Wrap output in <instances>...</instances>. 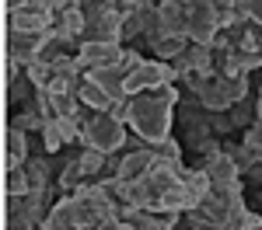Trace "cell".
<instances>
[{
    "label": "cell",
    "mask_w": 262,
    "mask_h": 230,
    "mask_svg": "<svg viewBox=\"0 0 262 230\" xmlns=\"http://www.w3.org/2000/svg\"><path fill=\"white\" fill-rule=\"evenodd\" d=\"M25 77L35 84V87H53V81H56V66H53V63L35 60L28 70H25Z\"/></svg>",
    "instance_id": "23"
},
{
    "label": "cell",
    "mask_w": 262,
    "mask_h": 230,
    "mask_svg": "<svg viewBox=\"0 0 262 230\" xmlns=\"http://www.w3.org/2000/svg\"><path fill=\"white\" fill-rule=\"evenodd\" d=\"M95 230H133L129 223H122V220H108V223H98Z\"/></svg>",
    "instance_id": "32"
},
{
    "label": "cell",
    "mask_w": 262,
    "mask_h": 230,
    "mask_svg": "<svg viewBox=\"0 0 262 230\" xmlns=\"http://www.w3.org/2000/svg\"><path fill=\"white\" fill-rule=\"evenodd\" d=\"M11 125H18V129H25V133H28V129H46V119H42V112L39 108H32V105H21V115H14V119H11Z\"/></svg>",
    "instance_id": "24"
},
{
    "label": "cell",
    "mask_w": 262,
    "mask_h": 230,
    "mask_svg": "<svg viewBox=\"0 0 262 230\" xmlns=\"http://www.w3.org/2000/svg\"><path fill=\"white\" fill-rule=\"evenodd\" d=\"M122 53L126 49H122L119 42H84V45H77V60H81L84 73L105 70V66H119Z\"/></svg>",
    "instance_id": "9"
},
{
    "label": "cell",
    "mask_w": 262,
    "mask_h": 230,
    "mask_svg": "<svg viewBox=\"0 0 262 230\" xmlns=\"http://www.w3.org/2000/svg\"><path fill=\"white\" fill-rule=\"evenodd\" d=\"M200 101L203 108H210V112H227L231 108V94H227V81H224L221 73H213V77H206V84H203L200 91Z\"/></svg>",
    "instance_id": "14"
},
{
    "label": "cell",
    "mask_w": 262,
    "mask_h": 230,
    "mask_svg": "<svg viewBox=\"0 0 262 230\" xmlns=\"http://www.w3.org/2000/svg\"><path fill=\"white\" fill-rule=\"evenodd\" d=\"M179 77L175 73V66L164 60H143L133 73H126V94L133 98V94H150V91H158L161 84H171Z\"/></svg>",
    "instance_id": "4"
},
{
    "label": "cell",
    "mask_w": 262,
    "mask_h": 230,
    "mask_svg": "<svg viewBox=\"0 0 262 230\" xmlns=\"http://www.w3.org/2000/svg\"><path fill=\"white\" fill-rule=\"evenodd\" d=\"M21 4H28V0H7V7L14 11V7H21Z\"/></svg>",
    "instance_id": "34"
},
{
    "label": "cell",
    "mask_w": 262,
    "mask_h": 230,
    "mask_svg": "<svg viewBox=\"0 0 262 230\" xmlns=\"http://www.w3.org/2000/svg\"><path fill=\"white\" fill-rule=\"evenodd\" d=\"M49 7H53V18H63V14L77 11V7H84V4L81 0H49Z\"/></svg>",
    "instance_id": "28"
},
{
    "label": "cell",
    "mask_w": 262,
    "mask_h": 230,
    "mask_svg": "<svg viewBox=\"0 0 262 230\" xmlns=\"http://www.w3.org/2000/svg\"><path fill=\"white\" fill-rule=\"evenodd\" d=\"M126 125L133 136L147 146H158L161 140L171 136V105H164L154 94H133L129 98V119Z\"/></svg>",
    "instance_id": "1"
},
{
    "label": "cell",
    "mask_w": 262,
    "mask_h": 230,
    "mask_svg": "<svg viewBox=\"0 0 262 230\" xmlns=\"http://www.w3.org/2000/svg\"><path fill=\"white\" fill-rule=\"evenodd\" d=\"M140 63H143V56L137 53V49H126V53H122V63H119V66L126 70V73H133V70H137Z\"/></svg>",
    "instance_id": "29"
},
{
    "label": "cell",
    "mask_w": 262,
    "mask_h": 230,
    "mask_svg": "<svg viewBox=\"0 0 262 230\" xmlns=\"http://www.w3.org/2000/svg\"><path fill=\"white\" fill-rule=\"evenodd\" d=\"M150 45H154V53H158V60H179L182 53L192 45V42L185 39V35H171V32H158L154 39H150Z\"/></svg>",
    "instance_id": "17"
},
{
    "label": "cell",
    "mask_w": 262,
    "mask_h": 230,
    "mask_svg": "<svg viewBox=\"0 0 262 230\" xmlns=\"http://www.w3.org/2000/svg\"><path fill=\"white\" fill-rule=\"evenodd\" d=\"M154 161H158V150L154 146H133L126 157L119 161V182H126V185H137V182H143L147 174H150V167H154Z\"/></svg>",
    "instance_id": "10"
},
{
    "label": "cell",
    "mask_w": 262,
    "mask_h": 230,
    "mask_svg": "<svg viewBox=\"0 0 262 230\" xmlns=\"http://www.w3.org/2000/svg\"><path fill=\"white\" fill-rule=\"evenodd\" d=\"M252 53H255V60L262 63V35H259V42H255V49H252Z\"/></svg>",
    "instance_id": "33"
},
{
    "label": "cell",
    "mask_w": 262,
    "mask_h": 230,
    "mask_svg": "<svg viewBox=\"0 0 262 230\" xmlns=\"http://www.w3.org/2000/svg\"><path fill=\"white\" fill-rule=\"evenodd\" d=\"M42 140H46V150L49 154H56L63 143H67V136H63V129H60V122H46V129H42Z\"/></svg>",
    "instance_id": "25"
},
{
    "label": "cell",
    "mask_w": 262,
    "mask_h": 230,
    "mask_svg": "<svg viewBox=\"0 0 262 230\" xmlns=\"http://www.w3.org/2000/svg\"><path fill=\"white\" fill-rule=\"evenodd\" d=\"M95 227H98V216L77 195L56 199L53 209L46 213V220H42V230H95Z\"/></svg>",
    "instance_id": "3"
},
{
    "label": "cell",
    "mask_w": 262,
    "mask_h": 230,
    "mask_svg": "<svg viewBox=\"0 0 262 230\" xmlns=\"http://www.w3.org/2000/svg\"><path fill=\"white\" fill-rule=\"evenodd\" d=\"M53 21V7L46 0H28L11 11V32H49Z\"/></svg>",
    "instance_id": "8"
},
{
    "label": "cell",
    "mask_w": 262,
    "mask_h": 230,
    "mask_svg": "<svg viewBox=\"0 0 262 230\" xmlns=\"http://www.w3.org/2000/svg\"><path fill=\"white\" fill-rule=\"evenodd\" d=\"M126 129H129V125L122 122V119L108 115V112H95V115L88 119V125H84L81 143L91 146V150H101V154H116L119 146L129 143Z\"/></svg>",
    "instance_id": "2"
},
{
    "label": "cell",
    "mask_w": 262,
    "mask_h": 230,
    "mask_svg": "<svg viewBox=\"0 0 262 230\" xmlns=\"http://www.w3.org/2000/svg\"><path fill=\"white\" fill-rule=\"evenodd\" d=\"M189 14H192V0H161L158 4L161 32H171V35H185L189 32Z\"/></svg>",
    "instance_id": "13"
},
{
    "label": "cell",
    "mask_w": 262,
    "mask_h": 230,
    "mask_svg": "<svg viewBox=\"0 0 262 230\" xmlns=\"http://www.w3.org/2000/svg\"><path fill=\"white\" fill-rule=\"evenodd\" d=\"M39 230H42V227H39Z\"/></svg>",
    "instance_id": "36"
},
{
    "label": "cell",
    "mask_w": 262,
    "mask_h": 230,
    "mask_svg": "<svg viewBox=\"0 0 262 230\" xmlns=\"http://www.w3.org/2000/svg\"><path fill=\"white\" fill-rule=\"evenodd\" d=\"M7 161L11 164H25L28 161V133L18 125H7Z\"/></svg>",
    "instance_id": "19"
},
{
    "label": "cell",
    "mask_w": 262,
    "mask_h": 230,
    "mask_svg": "<svg viewBox=\"0 0 262 230\" xmlns=\"http://www.w3.org/2000/svg\"><path fill=\"white\" fill-rule=\"evenodd\" d=\"M25 171H28V185L32 192H49V164L35 157V161H25Z\"/></svg>",
    "instance_id": "22"
},
{
    "label": "cell",
    "mask_w": 262,
    "mask_h": 230,
    "mask_svg": "<svg viewBox=\"0 0 262 230\" xmlns=\"http://www.w3.org/2000/svg\"><path fill=\"white\" fill-rule=\"evenodd\" d=\"M4 192H7V199H18V195H28V192H32L25 164H11V161H7V171H4Z\"/></svg>",
    "instance_id": "18"
},
{
    "label": "cell",
    "mask_w": 262,
    "mask_h": 230,
    "mask_svg": "<svg viewBox=\"0 0 262 230\" xmlns=\"http://www.w3.org/2000/svg\"><path fill=\"white\" fill-rule=\"evenodd\" d=\"M77 164L84 167V174H88V178H101V174H105V164H108V154L84 146L81 154H77Z\"/></svg>",
    "instance_id": "20"
},
{
    "label": "cell",
    "mask_w": 262,
    "mask_h": 230,
    "mask_svg": "<svg viewBox=\"0 0 262 230\" xmlns=\"http://www.w3.org/2000/svg\"><path fill=\"white\" fill-rule=\"evenodd\" d=\"M245 230H262V216L259 213H245Z\"/></svg>",
    "instance_id": "31"
},
{
    "label": "cell",
    "mask_w": 262,
    "mask_h": 230,
    "mask_svg": "<svg viewBox=\"0 0 262 230\" xmlns=\"http://www.w3.org/2000/svg\"><path fill=\"white\" fill-rule=\"evenodd\" d=\"M248 18H252V24L262 28V0H248Z\"/></svg>",
    "instance_id": "30"
},
{
    "label": "cell",
    "mask_w": 262,
    "mask_h": 230,
    "mask_svg": "<svg viewBox=\"0 0 262 230\" xmlns=\"http://www.w3.org/2000/svg\"><path fill=\"white\" fill-rule=\"evenodd\" d=\"M84 182H88V174H84V167L77 164V157H74V161H67V164H63V171H60V188L67 192V195H74Z\"/></svg>",
    "instance_id": "21"
},
{
    "label": "cell",
    "mask_w": 262,
    "mask_h": 230,
    "mask_svg": "<svg viewBox=\"0 0 262 230\" xmlns=\"http://www.w3.org/2000/svg\"><path fill=\"white\" fill-rule=\"evenodd\" d=\"M46 4H49V0H46Z\"/></svg>",
    "instance_id": "35"
},
{
    "label": "cell",
    "mask_w": 262,
    "mask_h": 230,
    "mask_svg": "<svg viewBox=\"0 0 262 230\" xmlns=\"http://www.w3.org/2000/svg\"><path fill=\"white\" fill-rule=\"evenodd\" d=\"M119 220L129 223L133 230H175L179 227V216L154 213V209H137V206H119Z\"/></svg>",
    "instance_id": "11"
},
{
    "label": "cell",
    "mask_w": 262,
    "mask_h": 230,
    "mask_svg": "<svg viewBox=\"0 0 262 230\" xmlns=\"http://www.w3.org/2000/svg\"><path fill=\"white\" fill-rule=\"evenodd\" d=\"M77 98H81V105L91 108V112H108V105H112V94H108L98 81H91L88 73H84L81 87H77Z\"/></svg>",
    "instance_id": "15"
},
{
    "label": "cell",
    "mask_w": 262,
    "mask_h": 230,
    "mask_svg": "<svg viewBox=\"0 0 262 230\" xmlns=\"http://www.w3.org/2000/svg\"><path fill=\"white\" fill-rule=\"evenodd\" d=\"M154 150H158V157H164V161H182V143H179V140H171V136L161 140Z\"/></svg>",
    "instance_id": "26"
},
{
    "label": "cell",
    "mask_w": 262,
    "mask_h": 230,
    "mask_svg": "<svg viewBox=\"0 0 262 230\" xmlns=\"http://www.w3.org/2000/svg\"><path fill=\"white\" fill-rule=\"evenodd\" d=\"M245 202H242V185H231V188H210V195L200 202L196 213H203L213 227H221L224 220H231L234 213H242Z\"/></svg>",
    "instance_id": "5"
},
{
    "label": "cell",
    "mask_w": 262,
    "mask_h": 230,
    "mask_svg": "<svg viewBox=\"0 0 262 230\" xmlns=\"http://www.w3.org/2000/svg\"><path fill=\"white\" fill-rule=\"evenodd\" d=\"M46 35L49 32H11L7 39V56H11V73H18V66H32L39 60L42 45H46Z\"/></svg>",
    "instance_id": "6"
},
{
    "label": "cell",
    "mask_w": 262,
    "mask_h": 230,
    "mask_svg": "<svg viewBox=\"0 0 262 230\" xmlns=\"http://www.w3.org/2000/svg\"><path fill=\"white\" fill-rule=\"evenodd\" d=\"M203 171L210 174L213 188H231V185H242V167L231 154H213L203 161Z\"/></svg>",
    "instance_id": "12"
},
{
    "label": "cell",
    "mask_w": 262,
    "mask_h": 230,
    "mask_svg": "<svg viewBox=\"0 0 262 230\" xmlns=\"http://www.w3.org/2000/svg\"><path fill=\"white\" fill-rule=\"evenodd\" d=\"M91 81H98L108 94H112V101H119V98H129L126 94V70L122 66H105V70H91L88 73Z\"/></svg>",
    "instance_id": "16"
},
{
    "label": "cell",
    "mask_w": 262,
    "mask_h": 230,
    "mask_svg": "<svg viewBox=\"0 0 262 230\" xmlns=\"http://www.w3.org/2000/svg\"><path fill=\"white\" fill-rule=\"evenodd\" d=\"M150 94H154V98H161L164 105H171V108H175V101H179V87H175V81L161 84V87H158V91H150Z\"/></svg>",
    "instance_id": "27"
},
{
    "label": "cell",
    "mask_w": 262,
    "mask_h": 230,
    "mask_svg": "<svg viewBox=\"0 0 262 230\" xmlns=\"http://www.w3.org/2000/svg\"><path fill=\"white\" fill-rule=\"evenodd\" d=\"M189 42L192 45H213L217 35H221V18L210 4L203 0H192V14H189Z\"/></svg>",
    "instance_id": "7"
}]
</instances>
